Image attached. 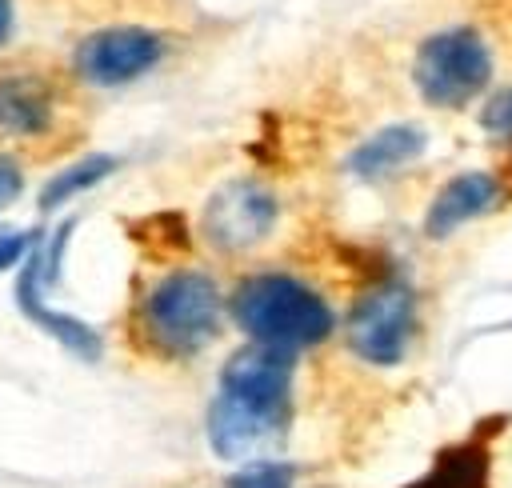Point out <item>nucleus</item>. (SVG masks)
<instances>
[{
	"label": "nucleus",
	"instance_id": "nucleus-2",
	"mask_svg": "<svg viewBox=\"0 0 512 488\" xmlns=\"http://www.w3.org/2000/svg\"><path fill=\"white\" fill-rule=\"evenodd\" d=\"M232 320L252 336V344L300 352L332 336V308L316 288L288 272H260L248 276L232 292Z\"/></svg>",
	"mask_w": 512,
	"mask_h": 488
},
{
	"label": "nucleus",
	"instance_id": "nucleus-10",
	"mask_svg": "<svg viewBox=\"0 0 512 488\" xmlns=\"http://www.w3.org/2000/svg\"><path fill=\"white\" fill-rule=\"evenodd\" d=\"M424 152V128L416 124H388L380 132H372L368 140H360L348 156V172L356 180H384L392 172H400L404 164H412Z\"/></svg>",
	"mask_w": 512,
	"mask_h": 488
},
{
	"label": "nucleus",
	"instance_id": "nucleus-15",
	"mask_svg": "<svg viewBox=\"0 0 512 488\" xmlns=\"http://www.w3.org/2000/svg\"><path fill=\"white\" fill-rule=\"evenodd\" d=\"M480 124H484V132H492V136L512 140V88H500V92L484 104Z\"/></svg>",
	"mask_w": 512,
	"mask_h": 488
},
{
	"label": "nucleus",
	"instance_id": "nucleus-11",
	"mask_svg": "<svg viewBox=\"0 0 512 488\" xmlns=\"http://www.w3.org/2000/svg\"><path fill=\"white\" fill-rule=\"evenodd\" d=\"M56 120L52 92L36 76H0V132L44 136Z\"/></svg>",
	"mask_w": 512,
	"mask_h": 488
},
{
	"label": "nucleus",
	"instance_id": "nucleus-3",
	"mask_svg": "<svg viewBox=\"0 0 512 488\" xmlns=\"http://www.w3.org/2000/svg\"><path fill=\"white\" fill-rule=\"evenodd\" d=\"M220 312H224V300L216 280L208 272L180 268L160 276L148 288L140 304V328L156 352L180 360L212 344V336L220 332Z\"/></svg>",
	"mask_w": 512,
	"mask_h": 488
},
{
	"label": "nucleus",
	"instance_id": "nucleus-17",
	"mask_svg": "<svg viewBox=\"0 0 512 488\" xmlns=\"http://www.w3.org/2000/svg\"><path fill=\"white\" fill-rule=\"evenodd\" d=\"M20 188H24V168L0 152V208H8L20 196Z\"/></svg>",
	"mask_w": 512,
	"mask_h": 488
},
{
	"label": "nucleus",
	"instance_id": "nucleus-1",
	"mask_svg": "<svg viewBox=\"0 0 512 488\" xmlns=\"http://www.w3.org/2000/svg\"><path fill=\"white\" fill-rule=\"evenodd\" d=\"M292 416V352L248 344L220 368V392L208 408V444L216 456H248L272 444Z\"/></svg>",
	"mask_w": 512,
	"mask_h": 488
},
{
	"label": "nucleus",
	"instance_id": "nucleus-5",
	"mask_svg": "<svg viewBox=\"0 0 512 488\" xmlns=\"http://www.w3.org/2000/svg\"><path fill=\"white\" fill-rule=\"evenodd\" d=\"M416 328V296L404 280H384L348 316V348L376 368H392L404 360Z\"/></svg>",
	"mask_w": 512,
	"mask_h": 488
},
{
	"label": "nucleus",
	"instance_id": "nucleus-16",
	"mask_svg": "<svg viewBox=\"0 0 512 488\" xmlns=\"http://www.w3.org/2000/svg\"><path fill=\"white\" fill-rule=\"evenodd\" d=\"M36 232H20V228H0V272L16 268L20 260H28V252L36 248Z\"/></svg>",
	"mask_w": 512,
	"mask_h": 488
},
{
	"label": "nucleus",
	"instance_id": "nucleus-13",
	"mask_svg": "<svg viewBox=\"0 0 512 488\" xmlns=\"http://www.w3.org/2000/svg\"><path fill=\"white\" fill-rule=\"evenodd\" d=\"M404 488H488V452L476 440L444 448V456Z\"/></svg>",
	"mask_w": 512,
	"mask_h": 488
},
{
	"label": "nucleus",
	"instance_id": "nucleus-9",
	"mask_svg": "<svg viewBox=\"0 0 512 488\" xmlns=\"http://www.w3.org/2000/svg\"><path fill=\"white\" fill-rule=\"evenodd\" d=\"M500 200V184L492 172H460L452 176L428 204V216H424V232L432 240H444L452 236L456 228H464L468 220L484 216L492 204Z\"/></svg>",
	"mask_w": 512,
	"mask_h": 488
},
{
	"label": "nucleus",
	"instance_id": "nucleus-8",
	"mask_svg": "<svg viewBox=\"0 0 512 488\" xmlns=\"http://www.w3.org/2000/svg\"><path fill=\"white\" fill-rule=\"evenodd\" d=\"M280 220V204L272 188H264L252 176H236L220 184L204 204V236L220 252H248L272 236Z\"/></svg>",
	"mask_w": 512,
	"mask_h": 488
},
{
	"label": "nucleus",
	"instance_id": "nucleus-4",
	"mask_svg": "<svg viewBox=\"0 0 512 488\" xmlns=\"http://www.w3.org/2000/svg\"><path fill=\"white\" fill-rule=\"evenodd\" d=\"M412 80L424 104L432 108H464L492 80V52L476 28H440L432 32L412 60Z\"/></svg>",
	"mask_w": 512,
	"mask_h": 488
},
{
	"label": "nucleus",
	"instance_id": "nucleus-14",
	"mask_svg": "<svg viewBox=\"0 0 512 488\" xmlns=\"http://www.w3.org/2000/svg\"><path fill=\"white\" fill-rule=\"evenodd\" d=\"M292 480H296L292 464H284V460H252L224 488H292Z\"/></svg>",
	"mask_w": 512,
	"mask_h": 488
},
{
	"label": "nucleus",
	"instance_id": "nucleus-6",
	"mask_svg": "<svg viewBox=\"0 0 512 488\" xmlns=\"http://www.w3.org/2000/svg\"><path fill=\"white\" fill-rule=\"evenodd\" d=\"M68 232H72V220L68 224H60L56 232H52V240H36V248L28 252V260H24V272H20V284H16V304H20V312L36 324V328H44L56 344H64L72 356H80V360H96L100 356V332L96 328H88L84 320H76V316H68V312H56V308H48V300H44V288L56 280V268H60V252H64V244H68Z\"/></svg>",
	"mask_w": 512,
	"mask_h": 488
},
{
	"label": "nucleus",
	"instance_id": "nucleus-12",
	"mask_svg": "<svg viewBox=\"0 0 512 488\" xmlns=\"http://www.w3.org/2000/svg\"><path fill=\"white\" fill-rule=\"evenodd\" d=\"M116 168H120V156H116V152H92V156H80L76 164H64V168L52 172L48 184L40 188V208H44V212L64 208V204L76 200L80 192H88V188H96L100 180H108Z\"/></svg>",
	"mask_w": 512,
	"mask_h": 488
},
{
	"label": "nucleus",
	"instance_id": "nucleus-18",
	"mask_svg": "<svg viewBox=\"0 0 512 488\" xmlns=\"http://www.w3.org/2000/svg\"><path fill=\"white\" fill-rule=\"evenodd\" d=\"M12 24H16V4L12 0H0V44L12 36Z\"/></svg>",
	"mask_w": 512,
	"mask_h": 488
},
{
	"label": "nucleus",
	"instance_id": "nucleus-7",
	"mask_svg": "<svg viewBox=\"0 0 512 488\" xmlns=\"http://www.w3.org/2000/svg\"><path fill=\"white\" fill-rule=\"evenodd\" d=\"M164 60V36L140 24L96 28L76 44V76L92 88H124Z\"/></svg>",
	"mask_w": 512,
	"mask_h": 488
}]
</instances>
